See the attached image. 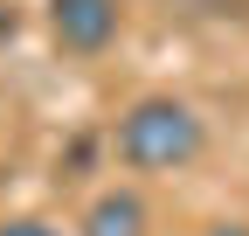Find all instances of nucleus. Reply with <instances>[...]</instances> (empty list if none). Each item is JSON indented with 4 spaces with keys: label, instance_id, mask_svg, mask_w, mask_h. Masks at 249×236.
Returning a JSON list of instances; mask_svg holds the SVG:
<instances>
[{
    "label": "nucleus",
    "instance_id": "1",
    "mask_svg": "<svg viewBox=\"0 0 249 236\" xmlns=\"http://www.w3.org/2000/svg\"><path fill=\"white\" fill-rule=\"evenodd\" d=\"M201 146H208V132H201L194 104H180V98H139L118 118V153L139 174H173L187 160H201Z\"/></svg>",
    "mask_w": 249,
    "mask_h": 236
},
{
    "label": "nucleus",
    "instance_id": "2",
    "mask_svg": "<svg viewBox=\"0 0 249 236\" xmlns=\"http://www.w3.org/2000/svg\"><path fill=\"white\" fill-rule=\"evenodd\" d=\"M118 0H49V35L70 56H104L118 42Z\"/></svg>",
    "mask_w": 249,
    "mask_h": 236
},
{
    "label": "nucleus",
    "instance_id": "3",
    "mask_svg": "<svg viewBox=\"0 0 249 236\" xmlns=\"http://www.w3.org/2000/svg\"><path fill=\"white\" fill-rule=\"evenodd\" d=\"M76 236H145V201L124 195V188H111V195H97L83 209V229Z\"/></svg>",
    "mask_w": 249,
    "mask_h": 236
},
{
    "label": "nucleus",
    "instance_id": "4",
    "mask_svg": "<svg viewBox=\"0 0 249 236\" xmlns=\"http://www.w3.org/2000/svg\"><path fill=\"white\" fill-rule=\"evenodd\" d=\"M0 236H55L42 216H7V222H0Z\"/></svg>",
    "mask_w": 249,
    "mask_h": 236
},
{
    "label": "nucleus",
    "instance_id": "5",
    "mask_svg": "<svg viewBox=\"0 0 249 236\" xmlns=\"http://www.w3.org/2000/svg\"><path fill=\"white\" fill-rule=\"evenodd\" d=\"M14 28H21V14L7 7V0H0V49H7V42H14Z\"/></svg>",
    "mask_w": 249,
    "mask_h": 236
},
{
    "label": "nucleus",
    "instance_id": "6",
    "mask_svg": "<svg viewBox=\"0 0 249 236\" xmlns=\"http://www.w3.org/2000/svg\"><path fill=\"white\" fill-rule=\"evenodd\" d=\"M208 236H249V222H222V229H208Z\"/></svg>",
    "mask_w": 249,
    "mask_h": 236
}]
</instances>
